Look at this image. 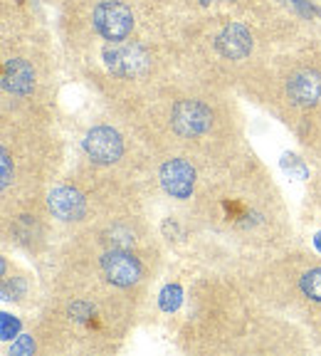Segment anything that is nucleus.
<instances>
[{"mask_svg":"<svg viewBox=\"0 0 321 356\" xmlns=\"http://www.w3.org/2000/svg\"><path fill=\"white\" fill-rule=\"evenodd\" d=\"M50 211L60 220H79L84 216V198L74 188H55L50 193Z\"/></svg>","mask_w":321,"mask_h":356,"instance_id":"8","label":"nucleus"},{"mask_svg":"<svg viewBox=\"0 0 321 356\" xmlns=\"http://www.w3.org/2000/svg\"><path fill=\"white\" fill-rule=\"evenodd\" d=\"M101 267L109 282L119 284V287H131L139 282L141 277V265L136 257H131L126 250H111L101 257Z\"/></svg>","mask_w":321,"mask_h":356,"instance_id":"5","label":"nucleus"},{"mask_svg":"<svg viewBox=\"0 0 321 356\" xmlns=\"http://www.w3.org/2000/svg\"><path fill=\"white\" fill-rule=\"evenodd\" d=\"M35 351V344L30 337H20V341L13 344V354H33Z\"/></svg>","mask_w":321,"mask_h":356,"instance_id":"14","label":"nucleus"},{"mask_svg":"<svg viewBox=\"0 0 321 356\" xmlns=\"http://www.w3.org/2000/svg\"><path fill=\"white\" fill-rule=\"evenodd\" d=\"M302 289H304L306 297L321 302V267H314L302 277Z\"/></svg>","mask_w":321,"mask_h":356,"instance_id":"11","label":"nucleus"},{"mask_svg":"<svg viewBox=\"0 0 321 356\" xmlns=\"http://www.w3.org/2000/svg\"><path fill=\"white\" fill-rule=\"evenodd\" d=\"M252 47V40H249V33L242 28V25H227L225 30L217 38V50L222 52L230 60H240L245 57Z\"/></svg>","mask_w":321,"mask_h":356,"instance_id":"9","label":"nucleus"},{"mask_svg":"<svg viewBox=\"0 0 321 356\" xmlns=\"http://www.w3.org/2000/svg\"><path fill=\"white\" fill-rule=\"evenodd\" d=\"M94 28L99 30L101 38L111 40V42H117V40H124L133 28V15L126 6L122 3H101L97 6L94 10Z\"/></svg>","mask_w":321,"mask_h":356,"instance_id":"1","label":"nucleus"},{"mask_svg":"<svg viewBox=\"0 0 321 356\" xmlns=\"http://www.w3.org/2000/svg\"><path fill=\"white\" fill-rule=\"evenodd\" d=\"M193 184H195V171L183 159H171V161L163 163V168H160V186L173 198H188L190 191H193Z\"/></svg>","mask_w":321,"mask_h":356,"instance_id":"6","label":"nucleus"},{"mask_svg":"<svg viewBox=\"0 0 321 356\" xmlns=\"http://www.w3.org/2000/svg\"><path fill=\"white\" fill-rule=\"evenodd\" d=\"M109 243L117 248V250H126L129 245L133 243V238H131V233L129 230H124V228H111L109 230Z\"/></svg>","mask_w":321,"mask_h":356,"instance_id":"12","label":"nucleus"},{"mask_svg":"<svg viewBox=\"0 0 321 356\" xmlns=\"http://www.w3.org/2000/svg\"><path fill=\"white\" fill-rule=\"evenodd\" d=\"M84 151H87L97 163H114L119 156L124 154L122 136L109 127H97L87 134Z\"/></svg>","mask_w":321,"mask_h":356,"instance_id":"4","label":"nucleus"},{"mask_svg":"<svg viewBox=\"0 0 321 356\" xmlns=\"http://www.w3.org/2000/svg\"><path fill=\"white\" fill-rule=\"evenodd\" d=\"M104 60L111 72L122 74V77H136V74L146 72V67H149V55L139 44L119 42V40L104 50Z\"/></svg>","mask_w":321,"mask_h":356,"instance_id":"2","label":"nucleus"},{"mask_svg":"<svg viewBox=\"0 0 321 356\" xmlns=\"http://www.w3.org/2000/svg\"><path fill=\"white\" fill-rule=\"evenodd\" d=\"M6 87L15 95H28L35 87V74L30 70L28 62L22 60H10L6 65Z\"/></svg>","mask_w":321,"mask_h":356,"instance_id":"10","label":"nucleus"},{"mask_svg":"<svg viewBox=\"0 0 321 356\" xmlns=\"http://www.w3.org/2000/svg\"><path fill=\"white\" fill-rule=\"evenodd\" d=\"M213 114L211 109L200 102H178L173 106V129L183 136H195V134H203L211 129Z\"/></svg>","mask_w":321,"mask_h":356,"instance_id":"3","label":"nucleus"},{"mask_svg":"<svg viewBox=\"0 0 321 356\" xmlns=\"http://www.w3.org/2000/svg\"><path fill=\"white\" fill-rule=\"evenodd\" d=\"M10 184V156L3 151V188H8Z\"/></svg>","mask_w":321,"mask_h":356,"instance_id":"15","label":"nucleus"},{"mask_svg":"<svg viewBox=\"0 0 321 356\" xmlns=\"http://www.w3.org/2000/svg\"><path fill=\"white\" fill-rule=\"evenodd\" d=\"M181 305V289L173 284V287H166L163 292H160V307L166 312L176 309V307Z\"/></svg>","mask_w":321,"mask_h":356,"instance_id":"13","label":"nucleus"},{"mask_svg":"<svg viewBox=\"0 0 321 356\" xmlns=\"http://www.w3.org/2000/svg\"><path fill=\"white\" fill-rule=\"evenodd\" d=\"M15 329H17V322H15V319L10 322V317L6 314V317H3V337H8V339H10V332L15 334Z\"/></svg>","mask_w":321,"mask_h":356,"instance_id":"16","label":"nucleus"},{"mask_svg":"<svg viewBox=\"0 0 321 356\" xmlns=\"http://www.w3.org/2000/svg\"><path fill=\"white\" fill-rule=\"evenodd\" d=\"M316 248H319V250H321V233L316 235Z\"/></svg>","mask_w":321,"mask_h":356,"instance_id":"17","label":"nucleus"},{"mask_svg":"<svg viewBox=\"0 0 321 356\" xmlns=\"http://www.w3.org/2000/svg\"><path fill=\"white\" fill-rule=\"evenodd\" d=\"M287 92L294 104L311 106L321 99V77L316 72H299L294 74L287 84Z\"/></svg>","mask_w":321,"mask_h":356,"instance_id":"7","label":"nucleus"}]
</instances>
